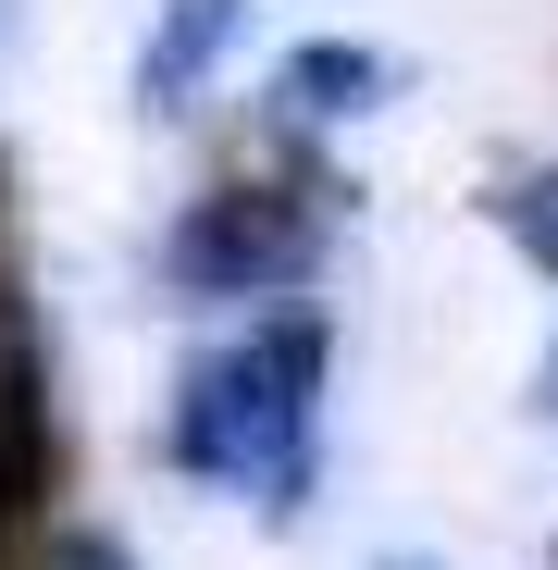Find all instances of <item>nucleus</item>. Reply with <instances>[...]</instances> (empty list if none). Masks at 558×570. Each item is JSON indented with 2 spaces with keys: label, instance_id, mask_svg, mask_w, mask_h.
Wrapping results in <instances>:
<instances>
[{
  "label": "nucleus",
  "instance_id": "obj_1",
  "mask_svg": "<svg viewBox=\"0 0 558 570\" xmlns=\"http://www.w3.org/2000/svg\"><path fill=\"white\" fill-rule=\"evenodd\" d=\"M311 397H323V323H261L212 347L174 397V459L248 509H298L311 484Z\"/></svg>",
  "mask_w": 558,
  "mask_h": 570
},
{
  "label": "nucleus",
  "instance_id": "obj_2",
  "mask_svg": "<svg viewBox=\"0 0 558 570\" xmlns=\"http://www.w3.org/2000/svg\"><path fill=\"white\" fill-rule=\"evenodd\" d=\"M161 273L186 298H273L286 273H311V212L261 199V186H224V199H199L161 236Z\"/></svg>",
  "mask_w": 558,
  "mask_h": 570
},
{
  "label": "nucleus",
  "instance_id": "obj_3",
  "mask_svg": "<svg viewBox=\"0 0 558 570\" xmlns=\"http://www.w3.org/2000/svg\"><path fill=\"white\" fill-rule=\"evenodd\" d=\"M236 26H248V0H161V26H149V62H137V87H149V112H186L212 87V62L236 50Z\"/></svg>",
  "mask_w": 558,
  "mask_h": 570
},
{
  "label": "nucleus",
  "instance_id": "obj_4",
  "mask_svg": "<svg viewBox=\"0 0 558 570\" xmlns=\"http://www.w3.org/2000/svg\"><path fill=\"white\" fill-rule=\"evenodd\" d=\"M372 87H385V62L372 50H347V38H311V50H286V75H273V100L286 112H311V125H335V112H360Z\"/></svg>",
  "mask_w": 558,
  "mask_h": 570
},
{
  "label": "nucleus",
  "instance_id": "obj_5",
  "mask_svg": "<svg viewBox=\"0 0 558 570\" xmlns=\"http://www.w3.org/2000/svg\"><path fill=\"white\" fill-rule=\"evenodd\" d=\"M497 236L558 285V161H533V174H509V186H497Z\"/></svg>",
  "mask_w": 558,
  "mask_h": 570
},
{
  "label": "nucleus",
  "instance_id": "obj_6",
  "mask_svg": "<svg viewBox=\"0 0 558 570\" xmlns=\"http://www.w3.org/2000/svg\"><path fill=\"white\" fill-rule=\"evenodd\" d=\"M533 410H546V422H558V347H546V372H533Z\"/></svg>",
  "mask_w": 558,
  "mask_h": 570
},
{
  "label": "nucleus",
  "instance_id": "obj_7",
  "mask_svg": "<svg viewBox=\"0 0 558 570\" xmlns=\"http://www.w3.org/2000/svg\"><path fill=\"white\" fill-rule=\"evenodd\" d=\"M62 570H125V558H112V546H75V558H62Z\"/></svg>",
  "mask_w": 558,
  "mask_h": 570
},
{
  "label": "nucleus",
  "instance_id": "obj_8",
  "mask_svg": "<svg viewBox=\"0 0 558 570\" xmlns=\"http://www.w3.org/2000/svg\"><path fill=\"white\" fill-rule=\"evenodd\" d=\"M385 570H434V558H385Z\"/></svg>",
  "mask_w": 558,
  "mask_h": 570
}]
</instances>
